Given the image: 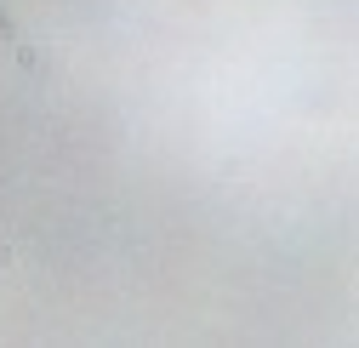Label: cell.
Segmentation results:
<instances>
[{"instance_id":"6da1fadb","label":"cell","mask_w":359,"mask_h":348,"mask_svg":"<svg viewBox=\"0 0 359 348\" xmlns=\"http://www.w3.org/2000/svg\"><path fill=\"white\" fill-rule=\"evenodd\" d=\"M12 263H18V251H12V246H0V269H12Z\"/></svg>"}]
</instances>
